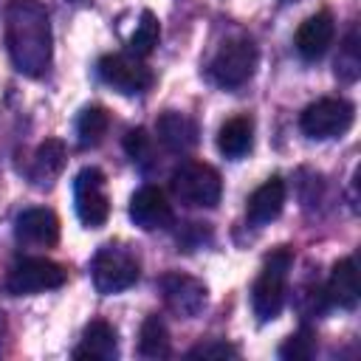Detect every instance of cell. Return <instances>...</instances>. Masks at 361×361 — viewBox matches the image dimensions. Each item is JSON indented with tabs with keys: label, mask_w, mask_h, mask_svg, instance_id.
Wrapping results in <instances>:
<instances>
[{
	"label": "cell",
	"mask_w": 361,
	"mask_h": 361,
	"mask_svg": "<svg viewBox=\"0 0 361 361\" xmlns=\"http://www.w3.org/2000/svg\"><path fill=\"white\" fill-rule=\"evenodd\" d=\"M6 45L14 68L25 76H42L51 65V23L39 0H8Z\"/></svg>",
	"instance_id": "cell-1"
},
{
	"label": "cell",
	"mask_w": 361,
	"mask_h": 361,
	"mask_svg": "<svg viewBox=\"0 0 361 361\" xmlns=\"http://www.w3.org/2000/svg\"><path fill=\"white\" fill-rule=\"evenodd\" d=\"M293 265V254L288 248H276L274 254L265 257L262 274L257 276L251 288V307L259 316V322L276 319L279 310L285 307V293H288V271Z\"/></svg>",
	"instance_id": "cell-2"
},
{
	"label": "cell",
	"mask_w": 361,
	"mask_h": 361,
	"mask_svg": "<svg viewBox=\"0 0 361 361\" xmlns=\"http://www.w3.org/2000/svg\"><path fill=\"white\" fill-rule=\"evenodd\" d=\"M169 186L175 192V197L186 206H203V209H212L220 203V195H223V180L217 175L214 166L203 164V161H186L180 164L172 178H169Z\"/></svg>",
	"instance_id": "cell-3"
},
{
	"label": "cell",
	"mask_w": 361,
	"mask_h": 361,
	"mask_svg": "<svg viewBox=\"0 0 361 361\" xmlns=\"http://www.w3.org/2000/svg\"><path fill=\"white\" fill-rule=\"evenodd\" d=\"M138 259L135 254H130L127 248L121 245H102L93 257V265H90V276H93V285L99 293L110 296V293H118V290H127L138 282Z\"/></svg>",
	"instance_id": "cell-4"
},
{
	"label": "cell",
	"mask_w": 361,
	"mask_h": 361,
	"mask_svg": "<svg viewBox=\"0 0 361 361\" xmlns=\"http://www.w3.org/2000/svg\"><path fill=\"white\" fill-rule=\"evenodd\" d=\"M254 68H257V45L245 37H237L220 45V51L209 65V76L220 87H240L254 76Z\"/></svg>",
	"instance_id": "cell-5"
},
{
	"label": "cell",
	"mask_w": 361,
	"mask_h": 361,
	"mask_svg": "<svg viewBox=\"0 0 361 361\" xmlns=\"http://www.w3.org/2000/svg\"><path fill=\"white\" fill-rule=\"evenodd\" d=\"M353 118H355V110L347 99L341 96H327V99H319L313 104L305 107L299 124H302V133L310 135V138H338L344 135L350 127H353Z\"/></svg>",
	"instance_id": "cell-6"
},
{
	"label": "cell",
	"mask_w": 361,
	"mask_h": 361,
	"mask_svg": "<svg viewBox=\"0 0 361 361\" xmlns=\"http://www.w3.org/2000/svg\"><path fill=\"white\" fill-rule=\"evenodd\" d=\"M68 279V271L45 257H25L20 262L11 265L8 276H6V290L8 293H39V290H51V288H62Z\"/></svg>",
	"instance_id": "cell-7"
},
{
	"label": "cell",
	"mask_w": 361,
	"mask_h": 361,
	"mask_svg": "<svg viewBox=\"0 0 361 361\" xmlns=\"http://www.w3.org/2000/svg\"><path fill=\"white\" fill-rule=\"evenodd\" d=\"M73 203H76V214L87 228H99L104 226L107 214H110V197H107V183H104V172L96 166H85L76 180H73Z\"/></svg>",
	"instance_id": "cell-8"
},
{
	"label": "cell",
	"mask_w": 361,
	"mask_h": 361,
	"mask_svg": "<svg viewBox=\"0 0 361 361\" xmlns=\"http://www.w3.org/2000/svg\"><path fill=\"white\" fill-rule=\"evenodd\" d=\"M99 76L104 85L124 96L144 93L152 85V71L135 54H104L99 59Z\"/></svg>",
	"instance_id": "cell-9"
},
{
	"label": "cell",
	"mask_w": 361,
	"mask_h": 361,
	"mask_svg": "<svg viewBox=\"0 0 361 361\" xmlns=\"http://www.w3.org/2000/svg\"><path fill=\"white\" fill-rule=\"evenodd\" d=\"M158 288L164 293V305L175 313V316H183V319H192L203 310L206 305V285L189 274H180V271H172V274H164L158 279Z\"/></svg>",
	"instance_id": "cell-10"
},
{
	"label": "cell",
	"mask_w": 361,
	"mask_h": 361,
	"mask_svg": "<svg viewBox=\"0 0 361 361\" xmlns=\"http://www.w3.org/2000/svg\"><path fill=\"white\" fill-rule=\"evenodd\" d=\"M130 220L144 231L166 228L172 223V206L158 186H141L130 200Z\"/></svg>",
	"instance_id": "cell-11"
},
{
	"label": "cell",
	"mask_w": 361,
	"mask_h": 361,
	"mask_svg": "<svg viewBox=\"0 0 361 361\" xmlns=\"http://www.w3.org/2000/svg\"><path fill=\"white\" fill-rule=\"evenodd\" d=\"M333 37H336L333 14H330L327 8H322V11L310 14V17L296 28L293 45H296V51H299L302 59H319V56H324V51L330 48Z\"/></svg>",
	"instance_id": "cell-12"
},
{
	"label": "cell",
	"mask_w": 361,
	"mask_h": 361,
	"mask_svg": "<svg viewBox=\"0 0 361 361\" xmlns=\"http://www.w3.org/2000/svg\"><path fill=\"white\" fill-rule=\"evenodd\" d=\"M17 240L28 245H54L59 240V220L51 209H25L17 217Z\"/></svg>",
	"instance_id": "cell-13"
},
{
	"label": "cell",
	"mask_w": 361,
	"mask_h": 361,
	"mask_svg": "<svg viewBox=\"0 0 361 361\" xmlns=\"http://www.w3.org/2000/svg\"><path fill=\"white\" fill-rule=\"evenodd\" d=\"M118 355V336L116 327L107 324L104 319H93L85 333L82 344L73 350V358H90V361H113Z\"/></svg>",
	"instance_id": "cell-14"
},
{
	"label": "cell",
	"mask_w": 361,
	"mask_h": 361,
	"mask_svg": "<svg viewBox=\"0 0 361 361\" xmlns=\"http://www.w3.org/2000/svg\"><path fill=\"white\" fill-rule=\"evenodd\" d=\"M282 206H285V183H282V178L274 175V178H268L262 186H257V189L251 192L248 206H245L248 223L265 226V223H271V220L279 217Z\"/></svg>",
	"instance_id": "cell-15"
},
{
	"label": "cell",
	"mask_w": 361,
	"mask_h": 361,
	"mask_svg": "<svg viewBox=\"0 0 361 361\" xmlns=\"http://www.w3.org/2000/svg\"><path fill=\"white\" fill-rule=\"evenodd\" d=\"M155 133L169 152H189L197 144V124L183 113H164L155 124Z\"/></svg>",
	"instance_id": "cell-16"
},
{
	"label": "cell",
	"mask_w": 361,
	"mask_h": 361,
	"mask_svg": "<svg viewBox=\"0 0 361 361\" xmlns=\"http://www.w3.org/2000/svg\"><path fill=\"white\" fill-rule=\"evenodd\" d=\"M327 302L338 305L344 310H353L358 305V271H355V259L344 257L333 265V274L327 279Z\"/></svg>",
	"instance_id": "cell-17"
},
{
	"label": "cell",
	"mask_w": 361,
	"mask_h": 361,
	"mask_svg": "<svg viewBox=\"0 0 361 361\" xmlns=\"http://www.w3.org/2000/svg\"><path fill=\"white\" fill-rule=\"evenodd\" d=\"M62 166H65V144L59 138H45L34 152L28 178L34 186H51L62 172Z\"/></svg>",
	"instance_id": "cell-18"
},
{
	"label": "cell",
	"mask_w": 361,
	"mask_h": 361,
	"mask_svg": "<svg viewBox=\"0 0 361 361\" xmlns=\"http://www.w3.org/2000/svg\"><path fill=\"white\" fill-rule=\"evenodd\" d=\"M254 147V121L248 116H234L228 118L220 133H217V149L226 158H243L245 152H251Z\"/></svg>",
	"instance_id": "cell-19"
},
{
	"label": "cell",
	"mask_w": 361,
	"mask_h": 361,
	"mask_svg": "<svg viewBox=\"0 0 361 361\" xmlns=\"http://www.w3.org/2000/svg\"><path fill=\"white\" fill-rule=\"evenodd\" d=\"M138 353L144 358H166L172 353L169 330H166L164 319H158V316H147L144 319L141 333H138Z\"/></svg>",
	"instance_id": "cell-20"
},
{
	"label": "cell",
	"mask_w": 361,
	"mask_h": 361,
	"mask_svg": "<svg viewBox=\"0 0 361 361\" xmlns=\"http://www.w3.org/2000/svg\"><path fill=\"white\" fill-rule=\"evenodd\" d=\"M107 124H110V116H107L104 107H99V104L85 107V110L79 113V118H76V135H79V144H82V147H96V144L104 138Z\"/></svg>",
	"instance_id": "cell-21"
},
{
	"label": "cell",
	"mask_w": 361,
	"mask_h": 361,
	"mask_svg": "<svg viewBox=\"0 0 361 361\" xmlns=\"http://www.w3.org/2000/svg\"><path fill=\"white\" fill-rule=\"evenodd\" d=\"M158 37H161L158 17L152 11H141V20H138V25L130 37V54H135V56L152 54V48L158 45Z\"/></svg>",
	"instance_id": "cell-22"
},
{
	"label": "cell",
	"mask_w": 361,
	"mask_h": 361,
	"mask_svg": "<svg viewBox=\"0 0 361 361\" xmlns=\"http://www.w3.org/2000/svg\"><path fill=\"white\" fill-rule=\"evenodd\" d=\"M358 68H361V59H358V42H355V31L347 37V42H344V54L338 56V62H336V73L341 76V79H347V82H353L355 76H358Z\"/></svg>",
	"instance_id": "cell-23"
},
{
	"label": "cell",
	"mask_w": 361,
	"mask_h": 361,
	"mask_svg": "<svg viewBox=\"0 0 361 361\" xmlns=\"http://www.w3.org/2000/svg\"><path fill=\"white\" fill-rule=\"evenodd\" d=\"M310 353H313V338H310L307 330L290 336V338L279 347V355H282V358H293V361H299V358H310Z\"/></svg>",
	"instance_id": "cell-24"
},
{
	"label": "cell",
	"mask_w": 361,
	"mask_h": 361,
	"mask_svg": "<svg viewBox=\"0 0 361 361\" xmlns=\"http://www.w3.org/2000/svg\"><path fill=\"white\" fill-rule=\"evenodd\" d=\"M237 350L226 341H206V344H197L189 350V358H234Z\"/></svg>",
	"instance_id": "cell-25"
},
{
	"label": "cell",
	"mask_w": 361,
	"mask_h": 361,
	"mask_svg": "<svg viewBox=\"0 0 361 361\" xmlns=\"http://www.w3.org/2000/svg\"><path fill=\"white\" fill-rule=\"evenodd\" d=\"M124 149H127V155H130L133 161H144V155L149 152V135H147L141 127L130 130V133L124 135Z\"/></svg>",
	"instance_id": "cell-26"
}]
</instances>
